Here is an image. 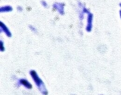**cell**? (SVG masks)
I'll use <instances>...</instances> for the list:
<instances>
[{
  "label": "cell",
  "mask_w": 121,
  "mask_h": 95,
  "mask_svg": "<svg viewBox=\"0 0 121 95\" xmlns=\"http://www.w3.org/2000/svg\"><path fill=\"white\" fill-rule=\"evenodd\" d=\"M30 74H31V76L32 77V78H33V80H34V81H35V83H36V84L37 85V86L38 87L41 86V85L43 84V82L39 78L36 73L34 71H31L30 72Z\"/></svg>",
  "instance_id": "6da1fadb"
},
{
  "label": "cell",
  "mask_w": 121,
  "mask_h": 95,
  "mask_svg": "<svg viewBox=\"0 0 121 95\" xmlns=\"http://www.w3.org/2000/svg\"><path fill=\"white\" fill-rule=\"evenodd\" d=\"M20 82L22 85H23L24 86L28 89H31L32 88V86L31 85V84L25 80H21Z\"/></svg>",
  "instance_id": "7a4b0ae2"
},
{
  "label": "cell",
  "mask_w": 121,
  "mask_h": 95,
  "mask_svg": "<svg viewBox=\"0 0 121 95\" xmlns=\"http://www.w3.org/2000/svg\"><path fill=\"white\" fill-rule=\"evenodd\" d=\"M12 10V8L10 6H5L3 7H1L0 8V11L1 12L3 11H11Z\"/></svg>",
  "instance_id": "3957f363"
},
{
  "label": "cell",
  "mask_w": 121,
  "mask_h": 95,
  "mask_svg": "<svg viewBox=\"0 0 121 95\" xmlns=\"http://www.w3.org/2000/svg\"><path fill=\"white\" fill-rule=\"evenodd\" d=\"M41 3H42V4L44 7H46V6H47V3H46V2L44 1H42Z\"/></svg>",
  "instance_id": "277c9868"
}]
</instances>
